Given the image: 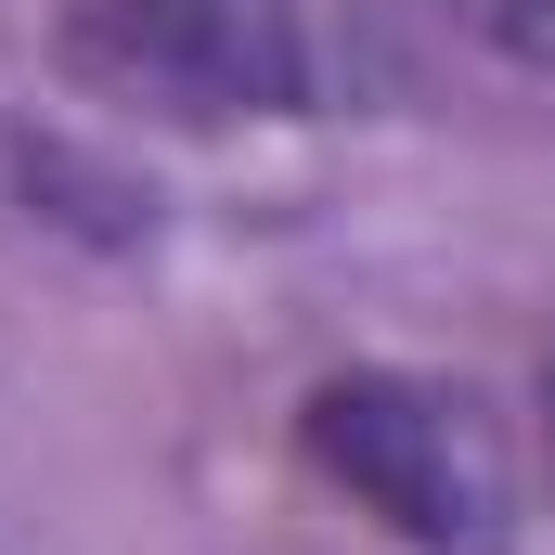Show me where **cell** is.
<instances>
[{"label": "cell", "mask_w": 555, "mask_h": 555, "mask_svg": "<svg viewBox=\"0 0 555 555\" xmlns=\"http://www.w3.org/2000/svg\"><path fill=\"white\" fill-rule=\"evenodd\" d=\"M310 465L362 504V517H388L401 543L426 555H504V439L491 414L465 401V388H439V375H323L310 388Z\"/></svg>", "instance_id": "7a4b0ae2"}, {"label": "cell", "mask_w": 555, "mask_h": 555, "mask_svg": "<svg viewBox=\"0 0 555 555\" xmlns=\"http://www.w3.org/2000/svg\"><path fill=\"white\" fill-rule=\"evenodd\" d=\"M65 52L168 117H336L401 91L375 0H78Z\"/></svg>", "instance_id": "6da1fadb"}, {"label": "cell", "mask_w": 555, "mask_h": 555, "mask_svg": "<svg viewBox=\"0 0 555 555\" xmlns=\"http://www.w3.org/2000/svg\"><path fill=\"white\" fill-rule=\"evenodd\" d=\"M543 414H555V362H543Z\"/></svg>", "instance_id": "277c9868"}, {"label": "cell", "mask_w": 555, "mask_h": 555, "mask_svg": "<svg viewBox=\"0 0 555 555\" xmlns=\"http://www.w3.org/2000/svg\"><path fill=\"white\" fill-rule=\"evenodd\" d=\"M478 13H491L517 52H555V0H478Z\"/></svg>", "instance_id": "3957f363"}]
</instances>
